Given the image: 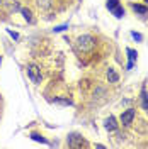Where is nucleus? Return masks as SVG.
<instances>
[{
  "mask_svg": "<svg viewBox=\"0 0 148 149\" xmlns=\"http://www.w3.org/2000/svg\"><path fill=\"white\" fill-rule=\"evenodd\" d=\"M130 34H131V37H133L136 42H141V41H143V36H141L140 32H136V31H131Z\"/></svg>",
  "mask_w": 148,
  "mask_h": 149,
  "instance_id": "obj_13",
  "label": "nucleus"
},
{
  "mask_svg": "<svg viewBox=\"0 0 148 149\" xmlns=\"http://www.w3.org/2000/svg\"><path fill=\"white\" fill-rule=\"evenodd\" d=\"M7 32H9V36L12 37V39H16V41L19 39V34H17V32H14L12 29H7Z\"/></svg>",
  "mask_w": 148,
  "mask_h": 149,
  "instance_id": "obj_16",
  "label": "nucleus"
},
{
  "mask_svg": "<svg viewBox=\"0 0 148 149\" xmlns=\"http://www.w3.org/2000/svg\"><path fill=\"white\" fill-rule=\"evenodd\" d=\"M107 80H109V83H118L119 74L116 73V70H114V68H109V70H107Z\"/></svg>",
  "mask_w": 148,
  "mask_h": 149,
  "instance_id": "obj_10",
  "label": "nucleus"
},
{
  "mask_svg": "<svg viewBox=\"0 0 148 149\" xmlns=\"http://www.w3.org/2000/svg\"><path fill=\"white\" fill-rule=\"evenodd\" d=\"M116 5H119V0H107V2H106V7H107V10L114 9Z\"/></svg>",
  "mask_w": 148,
  "mask_h": 149,
  "instance_id": "obj_12",
  "label": "nucleus"
},
{
  "mask_svg": "<svg viewBox=\"0 0 148 149\" xmlns=\"http://www.w3.org/2000/svg\"><path fill=\"white\" fill-rule=\"evenodd\" d=\"M65 29H68V24H63V26H56V27L53 29V32H63Z\"/></svg>",
  "mask_w": 148,
  "mask_h": 149,
  "instance_id": "obj_15",
  "label": "nucleus"
},
{
  "mask_svg": "<svg viewBox=\"0 0 148 149\" xmlns=\"http://www.w3.org/2000/svg\"><path fill=\"white\" fill-rule=\"evenodd\" d=\"M31 139L37 141V142H43V144H49V142H48V141L41 136V134H36V132H31Z\"/></svg>",
  "mask_w": 148,
  "mask_h": 149,
  "instance_id": "obj_11",
  "label": "nucleus"
},
{
  "mask_svg": "<svg viewBox=\"0 0 148 149\" xmlns=\"http://www.w3.org/2000/svg\"><path fill=\"white\" fill-rule=\"evenodd\" d=\"M94 46H95V39L92 36H89V34H83L77 39V47L82 51V53H89V51H92Z\"/></svg>",
  "mask_w": 148,
  "mask_h": 149,
  "instance_id": "obj_1",
  "label": "nucleus"
},
{
  "mask_svg": "<svg viewBox=\"0 0 148 149\" xmlns=\"http://www.w3.org/2000/svg\"><path fill=\"white\" fill-rule=\"evenodd\" d=\"M135 117H136V110L135 109H128V110H124L121 113V124L123 125H130Z\"/></svg>",
  "mask_w": 148,
  "mask_h": 149,
  "instance_id": "obj_3",
  "label": "nucleus"
},
{
  "mask_svg": "<svg viewBox=\"0 0 148 149\" xmlns=\"http://www.w3.org/2000/svg\"><path fill=\"white\" fill-rule=\"evenodd\" d=\"M126 54H128V70H131L133 68V65H135V61L138 59V53L135 51V49H131V47H126Z\"/></svg>",
  "mask_w": 148,
  "mask_h": 149,
  "instance_id": "obj_7",
  "label": "nucleus"
},
{
  "mask_svg": "<svg viewBox=\"0 0 148 149\" xmlns=\"http://www.w3.org/2000/svg\"><path fill=\"white\" fill-rule=\"evenodd\" d=\"M109 12H111L116 19H123V17H124V14H126V12H124V7H123L121 3H119V5H116L114 9H111Z\"/></svg>",
  "mask_w": 148,
  "mask_h": 149,
  "instance_id": "obj_9",
  "label": "nucleus"
},
{
  "mask_svg": "<svg viewBox=\"0 0 148 149\" xmlns=\"http://www.w3.org/2000/svg\"><path fill=\"white\" fill-rule=\"evenodd\" d=\"M27 76L31 78V81L32 83H36V85H39L41 83V80H43V74H41V70L37 68L36 65H27Z\"/></svg>",
  "mask_w": 148,
  "mask_h": 149,
  "instance_id": "obj_2",
  "label": "nucleus"
},
{
  "mask_svg": "<svg viewBox=\"0 0 148 149\" xmlns=\"http://www.w3.org/2000/svg\"><path fill=\"white\" fill-rule=\"evenodd\" d=\"M140 103H141L143 110H148V93L145 90V86L141 88V93H140Z\"/></svg>",
  "mask_w": 148,
  "mask_h": 149,
  "instance_id": "obj_8",
  "label": "nucleus"
},
{
  "mask_svg": "<svg viewBox=\"0 0 148 149\" xmlns=\"http://www.w3.org/2000/svg\"><path fill=\"white\" fill-rule=\"evenodd\" d=\"M130 7H131V10H133L135 14H138V15H148V5H143V3H135V2H131Z\"/></svg>",
  "mask_w": 148,
  "mask_h": 149,
  "instance_id": "obj_5",
  "label": "nucleus"
},
{
  "mask_svg": "<svg viewBox=\"0 0 148 149\" xmlns=\"http://www.w3.org/2000/svg\"><path fill=\"white\" fill-rule=\"evenodd\" d=\"M66 144L68 146H72V148H77V146H82L83 144V139H82V136L80 134H68L66 136Z\"/></svg>",
  "mask_w": 148,
  "mask_h": 149,
  "instance_id": "obj_4",
  "label": "nucleus"
},
{
  "mask_svg": "<svg viewBox=\"0 0 148 149\" xmlns=\"http://www.w3.org/2000/svg\"><path fill=\"white\" fill-rule=\"evenodd\" d=\"M145 3H147V5H148V0H145Z\"/></svg>",
  "mask_w": 148,
  "mask_h": 149,
  "instance_id": "obj_17",
  "label": "nucleus"
},
{
  "mask_svg": "<svg viewBox=\"0 0 148 149\" xmlns=\"http://www.w3.org/2000/svg\"><path fill=\"white\" fill-rule=\"evenodd\" d=\"M20 12H22V15H24V19H26V20H29V22L32 20V15H31V12H29L27 9H22Z\"/></svg>",
  "mask_w": 148,
  "mask_h": 149,
  "instance_id": "obj_14",
  "label": "nucleus"
},
{
  "mask_svg": "<svg viewBox=\"0 0 148 149\" xmlns=\"http://www.w3.org/2000/svg\"><path fill=\"white\" fill-rule=\"evenodd\" d=\"M118 120H116V117L114 115H109L106 120H104V127H106V130H109V132H112V130L118 129Z\"/></svg>",
  "mask_w": 148,
  "mask_h": 149,
  "instance_id": "obj_6",
  "label": "nucleus"
}]
</instances>
